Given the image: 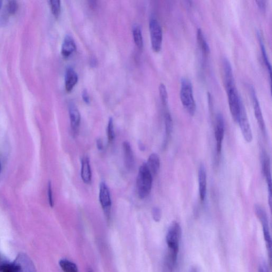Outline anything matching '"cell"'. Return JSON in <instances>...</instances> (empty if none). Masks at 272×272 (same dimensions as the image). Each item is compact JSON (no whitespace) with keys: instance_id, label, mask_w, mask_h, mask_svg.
Returning a JSON list of instances; mask_svg holds the SVG:
<instances>
[{"instance_id":"1f68e13d","label":"cell","mask_w":272,"mask_h":272,"mask_svg":"<svg viewBox=\"0 0 272 272\" xmlns=\"http://www.w3.org/2000/svg\"><path fill=\"white\" fill-rule=\"evenodd\" d=\"M48 197L50 205L51 207H53L54 206V197H53V192L51 182H49L48 186Z\"/></svg>"},{"instance_id":"e575fe53","label":"cell","mask_w":272,"mask_h":272,"mask_svg":"<svg viewBox=\"0 0 272 272\" xmlns=\"http://www.w3.org/2000/svg\"><path fill=\"white\" fill-rule=\"evenodd\" d=\"M96 146L98 149L101 150L103 148V143L101 139H98L96 141Z\"/></svg>"},{"instance_id":"4fadbf2b","label":"cell","mask_w":272,"mask_h":272,"mask_svg":"<svg viewBox=\"0 0 272 272\" xmlns=\"http://www.w3.org/2000/svg\"><path fill=\"white\" fill-rule=\"evenodd\" d=\"M69 117L72 133L74 135L78 134L80 124L81 117L80 112L74 104H70L69 107Z\"/></svg>"},{"instance_id":"603a6c76","label":"cell","mask_w":272,"mask_h":272,"mask_svg":"<svg viewBox=\"0 0 272 272\" xmlns=\"http://www.w3.org/2000/svg\"><path fill=\"white\" fill-rule=\"evenodd\" d=\"M258 39L259 40V43L261 47V52H262V55L263 59V61L264 62V64H265V65L266 67L267 68L268 72L270 74V77L271 78V65L269 61V59L268 58V56L267 55V50L265 47V45H264V43L263 42L262 37L261 35H260V33H258Z\"/></svg>"},{"instance_id":"484cf974","label":"cell","mask_w":272,"mask_h":272,"mask_svg":"<svg viewBox=\"0 0 272 272\" xmlns=\"http://www.w3.org/2000/svg\"><path fill=\"white\" fill-rule=\"evenodd\" d=\"M164 123L165 127V134L167 138L170 137L173 131V121L168 110H166L164 113Z\"/></svg>"},{"instance_id":"7c38bea8","label":"cell","mask_w":272,"mask_h":272,"mask_svg":"<svg viewBox=\"0 0 272 272\" xmlns=\"http://www.w3.org/2000/svg\"><path fill=\"white\" fill-rule=\"evenodd\" d=\"M199 189L201 201H205L207 193V172L205 165L201 164L199 170Z\"/></svg>"},{"instance_id":"9a60e30c","label":"cell","mask_w":272,"mask_h":272,"mask_svg":"<svg viewBox=\"0 0 272 272\" xmlns=\"http://www.w3.org/2000/svg\"><path fill=\"white\" fill-rule=\"evenodd\" d=\"M123 150L125 167L128 170H131L135 166V159L133 151L129 142H124Z\"/></svg>"},{"instance_id":"ba28073f","label":"cell","mask_w":272,"mask_h":272,"mask_svg":"<svg viewBox=\"0 0 272 272\" xmlns=\"http://www.w3.org/2000/svg\"><path fill=\"white\" fill-rule=\"evenodd\" d=\"M224 133V119L221 113H219L216 115L215 125V138L216 142V152L218 156H220L221 153Z\"/></svg>"},{"instance_id":"83f0119b","label":"cell","mask_w":272,"mask_h":272,"mask_svg":"<svg viewBox=\"0 0 272 272\" xmlns=\"http://www.w3.org/2000/svg\"><path fill=\"white\" fill-rule=\"evenodd\" d=\"M49 3L53 14L58 18L61 12V2L59 0H52Z\"/></svg>"},{"instance_id":"cb8c5ba5","label":"cell","mask_w":272,"mask_h":272,"mask_svg":"<svg viewBox=\"0 0 272 272\" xmlns=\"http://www.w3.org/2000/svg\"><path fill=\"white\" fill-rule=\"evenodd\" d=\"M59 266L64 272H78L76 264L69 260L67 259L60 260Z\"/></svg>"},{"instance_id":"8fae6325","label":"cell","mask_w":272,"mask_h":272,"mask_svg":"<svg viewBox=\"0 0 272 272\" xmlns=\"http://www.w3.org/2000/svg\"><path fill=\"white\" fill-rule=\"evenodd\" d=\"M262 170L264 173V176H265L267 183L268 187L269 193V205L270 207H272V175L271 170L270 162L267 154L263 153L262 157Z\"/></svg>"},{"instance_id":"f546056e","label":"cell","mask_w":272,"mask_h":272,"mask_svg":"<svg viewBox=\"0 0 272 272\" xmlns=\"http://www.w3.org/2000/svg\"><path fill=\"white\" fill-rule=\"evenodd\" d=\"M18 9V4L16 1H11L9 2L7 5V11L10 14H13L17 11Z\"/></svg>"},{"instance_id":"e0dca14e","label":"cell","mask_w":272,"mask_h":272,"mask_svg":"<svg viewBox=\"0 0 272 272\" xmlns=\"http://www.w3.org/2000/svg\"><path fill=\"white\" fill-rule=\"evenodd\" d=\"M78 80V74L71 67L67 68L65 75V86L68 92L71 91L77 84Z\"/></svg>"},{"instance_id":"5b68a950","label":"cell","mask_w":272,"mask_h":272,"mask_svg":"<svg viewBox=\"0 0 272 272\" xmlns=\"http://www.w3.org/2000/svg\"><path fill=\"white\" fill-rule=\"evenodd\" d=\"M149 28L152 49L155 52H160L162 46L163 31L162 27L156 18H150Z\"/></svg>"},{"instance_id":"f35d334b","label":"cell","mask_w":272,"mask_h":272,"mask_svg":"<svg viewBox=\"0 0 272 272\" xmlns=\"http://www.w3.org/2000/svg\"><path fill=\"white\" fill-rule=\"evenodd\" d=\"M0 170H1V162H0Z\"/></svg>"},{"instance_id":"30bf717a","label":"cell","mask_w":272,"mask_h":272,"mask_svg":"<svg viewBox=\"0 0 272 272\" xmlns=\"http://www.w3.org/2000/svg\"><path fill=\"white\" fill-rule=\"evenodd\" d=\"M249 90H250V93L252 97L254 114L257 120V122H258V125L262 132L263 133H265L266 132V124L265 122H264L262 111L258 96L256 95L254 87L251 86Z\"/></svg>"},{"instance_id":"8992f818","label":"cell","mask_w":272,"mask_h":272,"mask_svg":"<svg viewBox=\"0 0 272 272\" xmlns=\"http://www.w3.org/2000/svg\"><path fill=\"white\" fill-rule=\"evenodd\" d=\"M255 211L257 216H258L261 223L264 239H265L266 245L271 258L272 252V239L267 214L266 210L259 205H255Z\"/></svg>"},{"instance_id":"7402d4cb","label":"cell","mask_w":272,"mask_h":272,"mask_svg":"<svg viewBox=\"0 0 272 272\" xmlns=\"http://www.w3.org/2000/svg\"><path fill=\"white\" fill-rule=\"evenodd\" d=\"M133 35L136 45L139 49L141 50L143 47V42L141 28L138 24H135L133 26Z\"/></svg>"},{"instance_id":"3957f363","label":"cell","mask_w":272,"mask_h":272,"mask_svg":"<svg viewBox=\"0 0 272 272\" xmlns=\"http://www.w3.org/2000/svg\"><path fill=\"white\" fill-rule=\"evenodd\" d=\"M180 97L184 108L191 116H194L196 111L193 88L191 80L184 78L181 80Z\"/></svg>"},{"instance_id":"6da1fadb","label":"cell","mask_w":272,"mask_h":272,"mask_svg":"<svg viewBox=\"0 0 272 272\" xmlns=\"http://www.w3.org/2000/svg\"><path fill=\"white\" fill-rule=\"evenodd\" d=\"M181 237V228L180 224L177 222H173L170 226L166 237L168 247L167 264L170 270H172L176 265Z\"/></svg>"},{"instance_id":"277c9868","label":"cell","mask_w":272,"mask_h":272,"mask_svg":"<svg viewBox=\"0 0 272 272\" xmlns=\"http://www.w3.org/2000/svg\"><path fill=\"white\" fill-rule=\"evenodd\" d=\"M225 87L226 93H227L228 103L231 116L233 120L237 123L241 109L244 104L239 96L235 84Z\"/></svg>"},{"instance_id":"44dd1931","label":"cell","mask_w":272,"mask_h":272,"mask_svg":"<svg viewBox=\"0 0 272 272\" xmlns=\"http://www.w3.org/2000/svg\"><path fill=\"white\" fill-rule=\"evenodd\" d=\"M197 41L199 46L204 55H208L210 52L209 45L205 39V35L201 28H199L197 32Z\"/></svg>"},{"instance_id":"52a82bcc","label":"cell","mask_w":272,"mask_h":272,"mask_svg":"<svg viewBox=\"0 0 272 272\" xmlns=\"http://www.w3.org/2000/svg\"><path fill=\"white\" fill-rule=\"evenodd\" d=\"M237 123L239 125L241 133L245 141L248 143L251 142L253 139V136L244 105L241 109Z\"/></svg>"},{"instance_id":"7a4b0ae2","label":"cell","mask_w":272,"mask_h":272,"mask_svg":"<svg viewBox=\"0 0 272 272\" xmlns=\"http://www.w3.org/2000/svg\"><path fill=\"white\" fill-rule=\"evenodd\" d=\"M153 178L146 164L143 163L139 168L136 180V188L140 199H144L149 195L152 190Z\"/></svg>"},{"instance_id":"836d02e7","label":"cell","mask_w":272,"mask_h":272,"mask_svg":"<svg viewBox=\"0 0 272 272\" xmlns=\"http://www.w3.org/2000/svg\"><path fill=\"white\" fill-rule=\"evenodd\" d=\"M256 2L261 10L264 11L266 9V1H256Z\"/></svg>"},{"instance_id":"d590c367","label":"cell","mask_w":272,"mask_h":272,"mask_svg":"<svg viewBox=\"0 0 272 272\" xmlns=\"http://www.w3.org/2000/svg\"><path fill=\"white\" fill-rule=\"evenodd\" d=\"M91 64L93 66V65L95 66L96 65V60L95 58H92L91 60Z\"/></svg>"},{"instance_id":"ffe728a7","label":"cell","mask_w":272,"mask_h":272,"mask_svg":"<svg viewBox=\"0 0 272 272\" xmlns=\"http://www.w3.org/2000/svg\"><path fill=\"white\" fill-rule=\"evenodd\" d=\"M153 177L155 176L160 168V159L159 156L156 153L150 154L146 163Z\"/></svg>"},{"instance_id":"d4e9b609","label":"cell","mask_w":272,"mask_h":272,"mask_svg":"<svg viewBox=\"0 0 272 272\" xmlns=\"http://www.w3.org/2000/svg\"><path fill=\"white\" fill-rule=\"evenodd\" d=\"M0 272H22L20 266L16 262L4 263L0 265Z\"/></svg>"},{"instance_id":"2e32d148","label":"cell","mask_w":272,"mask_h":272,"mask_svg":"<svg viewBox=\"0 0 272 272\" xmlns=\"http://www.w3.org/2000/svg\"><path fill=\"white\" fill-rule=\"evenodd\" d=\"M81 178L83 182L89 184L92 180V170L89 158L85 156L81 160Z\"/></svg>"},{"instance_id":"ac0fdd59","label":"cell","mask_w":272,"mask_h":272,"mask_svg":"<svg viewBox=\"0 0 272 272\" xmlns=\"http://www.w3.org/2000/svg\"><path fill=\"white\" fill-rule=\"evenodd\" d=\"M223 69L225 86L235 84L232 66L228 59L226 58L223 60Z\"/></svg>"},{"instance_id":"8d00e7d4","label":"cell","mask_w":272,"mask_h":272,"mask_svg":"<svg viewBox=\"0 0 272 272\" xmlns=\"http://www.w3.org/2000/svg\"><path fill=\"white\" fill-rule=\"evenodd\" d=\"M2 6V1H0V9H1Z\"/></svg>"},{"instance_id":"4316f807","label":"cell","mask_w":272,"mask_h":272,"mask_svg":"<svg viewBox=\"0 0 272 272\" xmlns=\"http://www.w3.org/2000/svg\"><path fill=\"white\" fill-rule=\"evenodd\" d=\"M161 101L164 107H167L168 104V94L165 85L163 83H161L158 87Z\"/></svg>"},{"instance_id":"f1b7e54d","label":"cell","mask_w":272,"mask_h":272,"mask_svg":"<svg viewBox=\"0 0 272 272\" xmlns=\"http://www.w3.org/2000/svg\"><path fill=\"white\" fill-rule=\"evenodd\" d=\"M107 136L109 142L111 143L114 141L115 138V132L114 123H113V120L112 118L109 119L108 122L107 127Z\"/></svg>"},{"instance_id":"d6a6232c","label":"cell","mask_w":272,"mask_h":272,"mask_svg":"<svg viewBox=\"0 0 272 272\" xmlns=\"http://www.w3.org/2000/svg\"><path fill=\"white\" fill-rule=\"evenodd\" d=\"M82 99L84 100V102L88 104L90 102V97L86 89H84L82 92Z\"/></svg>"},{"instance_id":"d6986e66","label":"cell","mask_w":272,"mask_h":272,"mask_svg":"<svg viewBox=\"0 0 272 272\" xmlns=\"http://www.w3.org/2000/svg\"><path fill=\"white\" fill-rule=\"evenodd\" d=\"M76 49V45L73 38L70 35H67L64 40L62 54L65 58L69 57Z\"/></svg>"},{"instance_id":"4dcf8cb0","label":"cell","mask_w":272,"mask_h":272,"mask_svg":"<svg viewBox=\"0 0 272 272\" xmlns=\"http://www.w3.org/2000/svg\"><path fill=\"white\" fill-rule=\"evenodd\" d=\"M152 215L154 220L156 222H159L161 218V211L158 207H154L152 210Z\"/></svg>"},{"instance_id":"74e56055","label":"cell","mask_w":272,"mask_h":272,"mask_svg":"<svg viewBox=\"0 0 272 272\" xmlns=\"http://www.w3.org/2000/svg\"><path fill=\"white\" fill-rule=\"evenodd\" d=\"M88 272H94V271L90 269V270H89Z\"/></svg>"},{"instance_id":"5bb4252c","label":"cell","mask_w":272,"mask_h":272,"mask_svg":"<svg viewBox=\"0 0 272 272\" xmlns=\"http://www.w3.org/2000/svg\"><path fill=\"white\" fill-rule=\"evenodd\" d=\"M14 261L20 266L22 272H37L34 263L25 254H19Z\"/></svg>"},{"instance_id":"9c48e42d","label":"cell","mask_w":272,"mask_h":272,"mask_svg":"<svg viewBox=\"0 0 272 272\" xmlns=\"http://www.w3.org/2000/svg\"><path fill=\"white\" fill-rule=\"evenodd\" d=\"M99 201L106 216L110 218L112 201L109 189L105 183L100 186Z\"/></svg>"}]
</instances>
